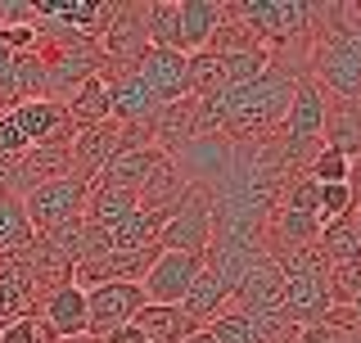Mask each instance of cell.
Here are the masks:
<instances>
[{"instance_id": "8992f818", "label": "cell", "mask_w": 361, "mask_h": 343, "mask_svg": "<svg viewBox=\"0 0 361 343\" xmlns=\"http://www.w3.org/2000/svg\"><path fill=\"white\" fill-rule=\"evenodd\" d=\"M145 307L140 284H95L86 289V339H104L113 330L131 325V316Z\"/></svg>"}, {"instance_id": "f546056e", "label": "cell", "mask_w": 361, "mask_h": 343, "mask_svg": "<svg viewBox=\"0 0 361 343\" xmlns=\"http://www.w3.org/2000/svg\"><path fill=\"white\" fill-rule=\"evenodd\" d=\"M68 343H95V339H68Z\"/></svg>"}, {"instance_id": "277c9868", "label": "cell", "mask_w": 361, "mask_h": 343, "mask_svg": "<svg viewBox=\"0 0 361 343\" xmlns=\"http://www.w3.org/2000/svg\"><path fill=\"white\" fill-rule=\"evenodd\" d=\"M280 262V276H285V321L293 330H307V325H321L325 312L334 307V294H330V262L321 258V248H298V253H285L276 258Z\"/></svg>"}, {"instance_id": "3957f363", "label": "cell", "mask_w": 361, "mask_h": 343, "mask_svg": "<svg viewBox=\"0 0 361 343\" xmlns=\"http://www.w3.org/2000/svg\"><path fill=\"white\" fill-rule=\"evenodd\" d=\"M338 5H307V0H240V5H226V14L240 18L257 41H312L325 23L334 18Z\"/></svg>"}, {"instance_id": "ac0fdd59", "label": "cell", "mask_w": 361, "mask_h": 343, "mask_svg": "<svg viewBox=\"0 0 361 343\" xmlns=\"http://www.w3.org/2000/svg\"><path fill=\"white\" fill-rule=\"evenodd\" d=\"M321 145L325 150H338L343 158H361V104H338V100H330Z\"/></svg>"}, {"instance_id": "4316f807", "label": "cell", "mask_w": 361, "mask_h": 343, "mask_svg": "<svg viewBox=\"0 0 361 343\" xmlns=\"http://www.w3.org/2000/svg\"><path fill=\"white\" fill-rule=\"evenodd\" d=\"M99 343H149V339H145L135 325H122V330H113V335H104Z\"/></svg>"}, {"instance_id": "5bb4252c", "label": "cell", "mask_w": 361, "mask_h": 343, "mask_svg": "<svg viewBox=\"0 0 361 343\" xmlns=\"http://www.w3.org/2000/svg\"><path fill=\"white\" fill-rule=\"evenodd\" d=\"M163 150L158 145H149V150H118L104 163V172H99L95 181H104V186H122V190H131V194H140L145 190V181L154 176L158 167H163Z\"/></svg>"}, {"instance_id": "4dcf8cb0", "label": "cell", "mask_w": 361, "mask_h": 343, "mask_svg": "<svg viewBox=\"0 0 361 343\" xmlns=\"http://www.w3.org/2000/svg\"><path fill=\"white\" fill-rule=\"evenodd\" d=\"M285 343H298V335H293V339H285Z\"/></svg>"}, {"instance_id": "44dd1931", "label": "cell", "mask_w": 361, "mask_h": 343, "mask_svg": "<svg viewBox=\"0 0 361 343\" xmlns=\"http://www.w3.org/2000/svg\"><path fill=\"white\" fill-rule=\"evenodd\" d=\"M32 222H27V208H23V199L14 194H0V262L23 253V248L32 244Z\"/></svg>"}, {"instance_id": "5b68a950", "label": "cell", "mask_w": 361, "mask_h": 343, "mask_svg": "<svg viewBox=\"0 0 361 343\" xmlns=\"http://www.w3.org/2000/svg\"><path fill=\"white\" fill-rule=\"evenodd\" d=\"M86 194H90V181L73 176V172L37 186L27 199H23L32 231H50V226H63V222H73V217H82L86 212Z\"/></svg>"}, {"instance_id": "cb8c5ba5", "label": "cell", "mask_w": 361, "mask_h": 343, "mask_svg": "<svg viewBox=\"0 0 361 343\" xmlns=\"http://www.w3.org/2000/svg\"><path fill=\"white\" fill-rule=\"evenodd\" d=\"M217 343H262L257 339V325H253V316H244V312H235V307H226V312L217 316V321H208L203 325Z\"/></svg>"}, {"instance_id": "484cf974", "label": "cell", "mask_w": 361, "mask_h": 343, "mask_svg": "<svg viewBox=\"0 0 361 343\" xmlns=\"http://www.w3.org/2000/svg\"><path fill=\"white\" fill-rule=\"evenodd\" d=\"M357 208V194L353 186H321V226L338 222V217H348Z\"/></svg>"}, {"instance_id": "e0dca14e", "label": "cell", "mask_w": 361, "mask_h": 343, "mask_svg": "<svg viewBox=\"0 0 361 343\" xmlns=\"http://www.w3.org/2000/svg\"><path fill=\"white\" fill-rule=\"evenodd\" d=\"M140 208V199H135L131 190L122 186H104V181H90V194H86V222L104 226V231H113V226H122L127 217Z\"/></svg>"}, {"instance_id": "7c38bea8", "label": "cell", "mask_w": 361, "mask_h": 343, "mask_svg": "<svg viewBox=\"0 0 361 343\" xmlns=\"http://www.w3.org/2000/svg\"><path fill=\"white\" fill-rule=\"evenodd\" d=\"M37 316L54 330V339H86V289H77L73 280L59 284V289L41 294L37 299Z\"/></svg>"}, {"instance_id": "d6986e66", "label": "cell", "mask_w": 361, "mask_h": 343, "mask_svg": "<svg viewBox=\"0 0 361 343\" xmlns=\"http://www.w3.org/2000/svg\"><path fill=\"white\" fill-rule=\"evenodd\" d=\"M226 303H231V289H226L217 276L199 271L195 284L185 289V299H180V312H185L195 325H208V321H217V316L226 312Z\"/></svg>"}, {"instance_id": "2e32d148", "label": "cell", "mask_w": 361, "mask_h": 343, "mask_svg": "<svg viewBox=\"0 0 361 343\" xmlns=\"http://www.w3.org/2000/svg\"><path fill=\"white\" fill-rule=\"evenodd\" d=\"M131 325L140 330L149 343H185L195 330H203V325H195L180 307H158V303H145L140 312L131 316Z\"/></svg>"}, {"instance_id": "9c48e42d", "label": "cell", "mask_w": 361, "mask_h": 343, "mask_svg": "<svg viewBox=\"0 0 361 343\" xmlns=\"http://www.w3.org/2000/svg\"><path fill=\"white\" fill-rule=\"evenodd\" d=\"M235 312L244 316H285L280 307H285V276H280V262L276 258H257L253 267H248V276L240 280V289H235Z\"/></svg>"}, {"instance_id": "ba28073f", "label": "cell", "mask_w": 361, "mask_h": 343, "mask_svg": "<svg viewBox=\"0 0 361 343\" xmlns=\"http://www.w3.org/2000/svg\"><path fill=\"white\" fill-rule=\"evenodd\" d=\"M199 271H203V258H195V253H158L154 267L145 271V280H140L145 303L180 307V299H185V289L195 284Z\"/></svg>"}, {"instance_id": "8fae6325", "label": "cell", "mask_w": 361, "mask_h": 343, "mask_svg": "<svg viewBox=\"0 0 361 343\" xmlns=\"http://www.w3.org/2000/svg\"><path fill=\"white\" fill-rule=\"evenodd\" d=\"M185 64L190 59L180 50H158V45H149L135 59L131 73L158 95V104H176V100H185Z\"/></svg>"}, {"instance_id": "6da1fadb", "label": "cell", "mask_w": 361, "mask_h": 343, "mask_svg": "<svg viewBox=\"0 0 361 343\" xmlns=\"http://www.w3.org/2000/svg\"><path fill=\"white\" fill-rule=\"evenodd\" d=\"M302 73H307V64H289L285 50H271V68L257 82L240 90H221V136H235V140L257 136L262 140L271 127H280Z\"/></svg>"}, {"instance_id": "ffe728a7", "label": "cell", "mask_w": 361, "mask_h": 343, "mask_svg": "<svg viewBox=\"0 0 361 343\" xmlns=\"http://www.w3.org/2000/svg\"><path fill=\"white\" fill-rule=\"evenodd\" d=\"M63 109H68V122H73V131L95 127V122H109V90H104V77H99V73L86 77V82L63 100Z\"/></svg>"}, {"instance_id": "7a4b0ae2", "label": "cell", "mask_w": 361, "mask_h": 343, "mask_svg": "<svg viewBox=\"0 0 361 343\" xmlns=\"http://www.w3.org/2000/svg\"><path fill=\"white\" fill-rule=\"evenodd\" d=\"M312 41L316 45H307V77L321 86V95L338 104H361V37L343 28L334 9V18Z\"/></svg>"}, {"instance_id": "f1b7e54d", "label": "cell", "mask_w": 361, "mask_h": 343, "mask_svg": "<svg viewBox=\"0 0 361 343\" xmlns=\"http://www.w3.org/2000/svg\"><path fill=\"white\" fill-rule=\"evenodd\" d=\"M348 312H353V321L361 325V294H357V299H353V303H348Z\"/></svg>"}, {"instance_id": "52a82bcc", "label": "cell", "mask_w": 361, "mask_h": 343, "mask_svg": "<svg viewBox=\"0 0 361 343\" xmlns=\"http://www.w3.org/2000/svg\"><path fill=\"white\" fill-rule=\"evenodd\" d=\"M208 244H212V203H208L203 190H195L185 203H180V212L163 226L158 248H163V253H195V258H203Z\"/></svg>"}, {"instance_id": "83f0119b", "label": "cell", "mask_w": 361, "mask_h": 343, "mask_svg": "<svg viewBox=\"0 0 361 343\" xmlns=\"http://www.w3.org/2000/svg\"><path fill=\"white\" fill-rule=\"evenodd\" d=\"M185 343H217V339H212V335H208V330H195V335H190Z\"/></svg>"}, {"instance_id": "4fadbf2b", "label": "cell", "mask_w": 361, "mask_h": 343, "mask_svg": "<svg viewBox=\"0 0 361 343\" xmlns=\"http://www.w3.org/2000/svg\"><path fill=\"white\" fill-rule=\"evenodd\" d=\"M221 18H226V5H217V0H180L176 5V50L180 54L208 50Z\"/></svg>"}, {"instance_id": "603a6c76", "label": "cell", "mask_w": 361, "mask_h": 343, "mask_svg": "<svg viewBox=\"0 0 361 343\" xmlns=\"http://www.w3.org/2000/svg\"><path fill=\"white\" fill-rule=\"evenodd\" d=\"M185 95L195 100H208L217 95V90H226V73H221V59L212 50H199V54H185Z\"/></svg>"}, {"instance_id": "7402d4cb", "label": "cell", "mask_w": 361, "mask_h": 343, "mask_svg": "<svg viewBox=\"0 0 361 343\" xmlns=\"http://www.w3.org/2000/svg\"><path fill=\"white\" fill-rule=\"evenodd\" d=\"M221 59V73H226V90H240L248 82H257V77L271 68V45H248V50H226L217 54Z\"/></svg>"}, {"instance_id": "9a60e30c", "label": "cell", "mask_w": 361, "mask_h": 343, "mask_svg": "<svg viewBox=\"0 0 361 343\" xmlns=\"http://www.w3.org/2000/svg\"><path fill=\"white\" fill-rule=\"evenodd\" d=\"M37 312V284L14 258L0 262V330Z\"/></svg>"}, {"instance_id": "d4e9b609", "label": "cell", "mask_w": 361, "mask_h": 343, "mask_svg": "<svg viewBox=\"0 0 361 343\" xmlns=\"http://www.w3.org/2000/svg\"><path fill=\"white\" fill-rule=\"evenodd\" d=\"M0 343H59V339H54V330L32 312V316H23V321L0 330Z\"/></svg>"}, {"instance_id": "30bf717a", "label": "cell", "mask_w": 361, "mask_h": 343, "mask_svg": "<svg viewBox=\"0 0 361 343\" xmlns=\"http://www.w3.org/2000/svg\"><path fill=\"white\" fill-rule=\"evenodd\" d=\"M104 90H109V118L118 127H140V122H154L158 118V95L140 82L135 73H118V77H104Z\"/></svg>"}]
</instances>
